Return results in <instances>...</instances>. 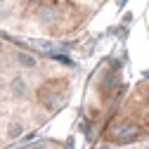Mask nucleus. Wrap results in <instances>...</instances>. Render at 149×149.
I'll use <instances>...</instances> for the list:
<instances>
[{"instance_id":"obj_1","label":"nucleus","mask_w":149,"mask_h":149,"mask_svg":"<svg viewBox=\"0 0 149 149\" xmlns=\"http://www.w3.org/2000/svg\"><path fill=\"white\" fill-rule=\"evenodd\" d=\"M114 130L121 137H149V83L130 95L121 116H116Z\"/></svg>"},{"instance_id":"obj_2","label":"nucleus","mask_w":149,"mask_h":149,"mask_svg":"<svg viewBox=\"0 0 149 149\" xmlns=\"http://www.w3.org/2000/svg\"><path fill=\"white\" fill-rule=\"evenodd\" d=\"M121 149H149V137H137V140L128 142V144L121 147Z\"/></svg>"}]
</instances>
